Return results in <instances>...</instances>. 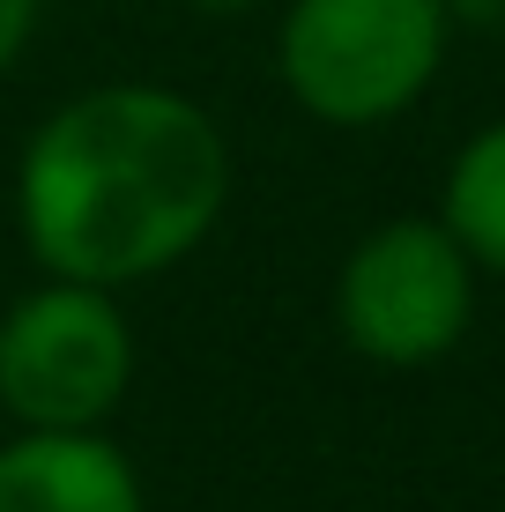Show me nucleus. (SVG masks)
Wrapping results in <instances>:
<instances>
[{"instance_id": "obj_8", "label": "nucleus", "mask_w": 505, "mask_h": 512, "mask_svg": "<svg viewBox=\"0 0 505 512\" xmlns=\"http://www.w3.org/2000/svg\"><path fill=\"white\" fill-rule=\"evenodd\" d=\"M446 23L461 30H491V38H505V0H439Z\"/></svg>"}, {"instance_id": "obj_1", "label": "nucleus", "mask_w": 505, "mask_h": 512, "mask_svg": "<svg viewBox=\"0 0 505 512\" xmlns=\"http://www.w3.org/2000/svg\"><path fill=\"white\" fill-rule=\"evenodd\" d=\"M231 201V149L194 97L112 82L45 119L15 164V223L45 275L149 282L179 268Z\"/></svg>"}, {"instance_id": "obj_7", "label": "nucleus", "mask_w": 505, "mask_h": 512, "mask_svg": "<svg viewBox=\"0 0 505 512\" xmlns=\"http://www.w3.org/2000/svg\"><path fill=\"white\" fill-rule=\"evenodd\" d=\"M30 30H38V0H0V75L23 60Z\"/></svg>"}, {"instance_id": "obj_3", "label": "nucleus", "mask_w": 505, "mask_h": 512, "mask_svg": "<svg viewBox=\"0 0 505 512\" xmlns=\"http://www.w3.org/2000/svg\"><path fill=\"white\" fill-rule=\"evenodd\" d=\"M335 320L364 364H439L476 320V260L439 216H394L350 245L335 275Z\"/></svg>"}, {"instance_id": "obj_4", "label": "nucleus", "mask_w": 505, "mask_h": 512, "mask_svg": "<svg viewBox=\"0 0 505 512\" xmlns=\"http://www.w3.org/2000/svg\"><path fill=\"white\" fill-rule=\"evenodd\" d=\"M134 379V327L97 282L52 275L0 312V409L23 431H97Z\"/></svg>"}, {"instance_id": "obj_5", "label": "nucleus", "mask_w": 505, "mask_h": 512, "mask_svg": "<svg viewBox=\"0 0 505 512\" xmlns=\"http://www.w3.org/2000/svg\"><path fill=\"white\" fill-rule=\"evenodd\" d=\"M0 512H142V483L97 431H23L0 446Z\"/></svg>"}, {"instance_id": "obj_9", "label": "nucleus", "mask_w": 505, "mask_h": 512, "mask_svg": "<svg viewBox=\"0 0 505 512\" xmlns=\"http://www.w3.org/2000/svg\"><path fill=\"white\" fill-rule=\"evenodd\" d=\"M194 8H216V15H231V8H253V0H194Z\"/></svg>"}, {"instance_id": "obj_2", "label": "nucleus", "mask_w": 505, "mask_h": 512, "mask_svg": "<svg viewBox=\"0 0 505 512\" xmlns=\"http://www.w3.org/2000/svg\"><path fill=\"white\" fill-rule=\"evenodd\" d=\"M446 30L439 0H290L275 38L283 90L327 127H379L431 90Z\"/></svg>"}, {"instance_id": "obj_6", "label": "nucleus", "mask_w": 505, "mask_h": 512, "mask_svg": "<svg viewBox=\"0 0 505 512\" xmlns=\"http://www.w3.org/2000/svg\"><path fill=\"white\" fill-rule=\"evenodd\" d=\"M439 223L461 238V253L476 260V268L505 275V119H491V127L454 156Z\"/></svg>"}]
</instances>
